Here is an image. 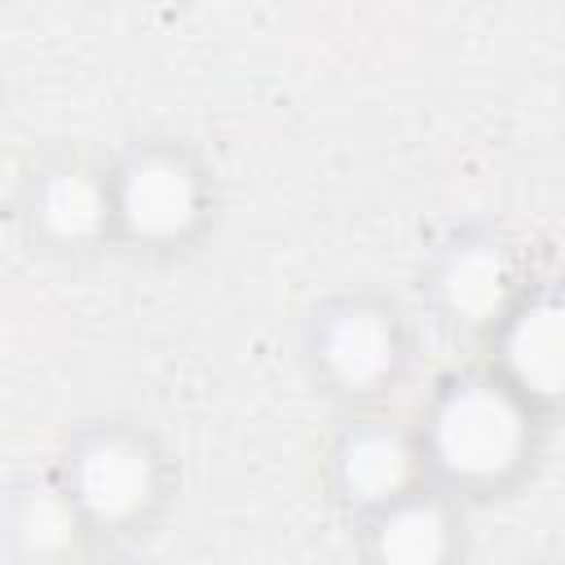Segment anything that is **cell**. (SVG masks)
<instances>
[{
  "mask_svg": "<svg viewBox=\"0 0 565 565\" xmlns=\"http://www.w3.org/2000/svg\"><path fill=\"white\" fill-rule=\"evenodd\" d=\"M494 375L525 397L539 415L552 411L565 393V300L556 282L525 287L521 300L490 331Z\"/></svg>",
  "mask_w": 565,
  "mask_h": 565,
  "instance_id": "obj_7",
  "label": "cell"
},
{
  "mask_svg": "<svg viewBox=\"0 0 565 565\" xmlns=\"http://www.w3.org/2000/svg\"><path fill=\"white\" fill-rule=\"evenodd\" d=\"M57 481L75 499L79 516L97 534H128L154 516L168 486V463L159 441L124 419L88 424L71 437Z\"/></svg>",
  "mask_w": 565,
  "mask_h": 565,
  "instance_id": "obj_2",
  "label": "cell"
},
{
  "mask_svg": "<svg viewBox=\"0 0 565 565\" xmlns=\"http://www.w3.org/2000/svg\"><path fill=\"white\" fill-rule=\"evenodd\" d=\"M79 565H137V561H124V556H97V561H79Z\"/></svg>",
  "mask_w": 565,
  "mask_h": 565,
  "instance_id": "obj_11",
  "label": "cell"
},
{
  "mask_svg": "<svg viewBox=\"0 0 565 565\" xmlns=\"http://www.w3.org/2000/svg\"><path fill=\"white\" fill-rule=\"evenodd\" d=\"M539 411L516 397L494 371L455 375L433 397L419 437L424 472L437 490L486 494L521 477L534 455Z\"/></svg>",
  "mask_w": 565,
  "mask_h": 565,
  "instance_id": "obj_1",
  "label": "cell"
},
{
  "mask_svg": "<svg viewBox=\"0 0 565 565\" xmlns=\"http://www.w3.org/2000/svg\"><path fill=\"white\" fill-rule=\"evenodd\" d=\"M331 486L362 516L428 486L415 428L384 415H353L331 441Z\"/></svg>",
  "mask_w": 565,
  "mask_h": 565,
  "instance_id": "obj_6",
  "label": "cell"
},
{
  "mask_svg": "<svg viewBox=\"0 0 565 565\" xmlns=\"http://www.w3.org/2000/svg\"><path fill=\"white\" fill-rule=\"evenodd\" d=\"M4 539L26 565H79L93 543V530L57 481V472H49L26 477L9 490Z\"/></svg>",
  "mask_w": 565,
  "mask_h": 565,
  "instance_id": "obj_10",
  "label": "cell"
},
{
  "mask_svg": "<svg viewBox=\"0 0 565 565\" xmlns=\"http://www.w3.org/2000/svg\"><path fill=\"white\" fill-rule=\"evenodd\" d=\"M305 358L335 397L366 402L402 380L406 327L397 309L375 296H335L313 309L305 327Z\"/></svg>",
  "mask_w": 565,
  "mask_h": 565,
  "instance_id": "obj_4",
  "label": "cell"
},
{
  "mask_svg": "<svg viewBox=\"0 0 565 565\" xmlns=\"http://www.w3.org/2000/svg\"><path fill=\"white\" fill-rule=\"evenodd\" d=\"M115 234L150 252L185 247L212 212V181L203 163L177 141H137L110 168Z\"/></svg>",
  "mask_w": 565,
  "mask_h": 565,
  "instance_id": "obj_3",
  "label": "cell"
},
{
  "mask_svg": "<svg viewBox=\"0 0 565 565\" xmlns=\"http://www.w3.org/2000/svg\"><path fill=\"white\" fill-rule=\"evenodd\" d=\"M362 521L366 565H455L459 521L446 490L437 486H419Z\"/></svg>",
  "mask_w": 565,
  "mask_h": 565,
  "instance_id": "obj_9",
  "label": "cell"
},
{
  "mask_svg": "<svg viewBox=\"0 0 565 565\" xmlns=\"http://www.w3.org/2000/svg\"><path fill=\"white\" fill-rule=\"evenodd\" d=\"M525 287L530 282L521 274V256L499 234H455L428 269V296L437 313L450 327L481 335L503 322Z\"/></svg>",
  "mask_w": 565,
  "mask_h": 565,
  "instance_id": "obj_5",
  "label": "cell"
},
{
  "mask_svg": "<svg viewBox=\"0 0 565 565\" xmlns=\"http://www.w3.org/2000/svg\"><path fill=\"white\" fill-rule=\"evenodd\" d=\"M31 234L53 252H93L115 238L110 168L79 154H57L40 163L22 194Z\"/></svg>",
  "mask_w": 565,
  "mask_h": 565,
  "instance_id": "obj_8",
  "label": "cell"
}]
</instances>
